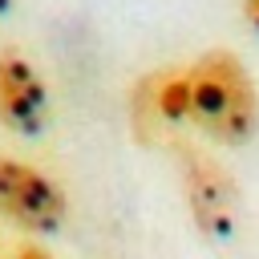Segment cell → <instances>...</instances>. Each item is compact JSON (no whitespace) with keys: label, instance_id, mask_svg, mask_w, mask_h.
<instances>
[{"label":"cell","instance_id":"1","mask_svg":"<svg viewBox=\"0 0 259 259\" xmlns=\"http://www.w3.org/2000/svg\"><path fill=\"white\" fill-rule=\"evenodd\" d=\"M186 73L190 125L219 146H247L259 130V89L231 49H206Z\"/></svg>","mask_w":259,"mask_h":259},{"label":"cell","instance_id":"2","mask_svg":"<svg viewBox=\"0 0 259 259\" xmlns=\"http://www.w3.org/2000/svg\"><path fill=\"white\" fill-rule=\"evenodd\" d=\"M178 174H182V194H186L194 227L214 243L235 239L239 219H243V198H239L235 178L210 154L194 146H178Z\"/></svg>","mask_w":259,"mask_h":259},{"label":"cell","instance_id":"3","mask_svg":"<svg viewBox=\"0 0 259 259\" xmlns=\"http://www.w3.org/2000/svg\"><path fill=\"white\" fill-rule=\"evenodd\" d=\"M0 214L24 231H57L65 223V194L49 174L0 154Z\"/></svg>","mask_w":259,"mask_h":259},{"label":"cell","instance_id":"4","mask_svg":"<svg viewBox=\"0 0 259 259\" xmlns=\"http://www.w3.org/2000/svg\"><path fill=\"white\" fill-rule=\"evenodd\" d=\"M0 117L20 134H40L49 121V89L28 57L0 53Z\"/></svg>","mask_w":259,"mask_h":259},{"label":"cell","instance_id":"5","mask_svg":"<svg viewBox=\"0 0 259 259\" xmlns=\"http://www.w3.org/2000/svg\"><path fill=\"white\" fill-rule=\"evenodd\" d=\"M12 259H49V251H40V247H16Z\"/></svg>","mask_w":259,"mask_h":259},{"label":"cell","instance_id":"6","mask_svg":"<svg viewBox=\"0 0 259 259\" xmlns=\"http://www.w3.org/2000/svg\"><path fill=\"white\" fill-rule=\"evenodd\" d=\"M243 12H247V20H251V28L259 32V0H243Z\"/></svg>","mask_w":259,"mask_h":259},{"label":"cell","instance_id":"7","mask_svg":"<svg viewBox=\"0 0 259 259\" xmlns=\"http://www.w3.org/2000/svg\"><path fill=\"white\" fill-rule=\"evenodd\" d=\"M8 4H12V0H0V12H8Z\"/></svg>","mask_w":259,"mask_h":259}]
</instances>
